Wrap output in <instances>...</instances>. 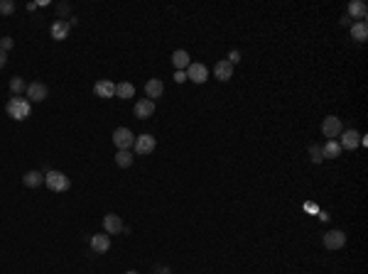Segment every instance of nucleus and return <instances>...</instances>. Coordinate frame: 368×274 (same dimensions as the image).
I'll use <instances>...</instances> for the list:
<instances>
[{
    "label": "nucleus",
    "instance_id": "5",
    "mask_svg": "<svg viewBox=\"0 0 368 274\" xmlns=\"http://www.w3.org/2000/svg\"><path fill=\"white\" fill-rule=\"evenodd\" d=\"M155 145L157 142L152 135H140V137H135V145H133V147H135V152H138L140 157H147V154L155 152Z\"/></svg>",
    "mask_w": 368,
    "mask_h": 274
},
{
    "label": "nucleus",
    "instance_id": "18",
    "mask_svg": "<svg viewBox=\"0 0 368 274\" xmlns=\"http://www.w3.org/2000/svg\"><path fill=\"white\" fill-rule=\"evenodd\" d=\"M349 15H351V17H358V20H366L368 5L363 0H354V3H349Z\"/></svg>",
    "mask_w": 368,
    "mask_h": 274
},
{
    "label": "nucleus",
    "instance_id": "2",
    "mask_svg": "<svg viewBox=\"0 0 368 274\" xmlns=\"http://www.w3.org/2000/svg\"><path fill=\"white\" fill-rule=\"evenodd\" d=\"M44 184H47V189L49 191H57V193H64L69 191L71 181L67 174H62V172H49L47 177H44Z\"/></svg>",
    "mask_w": 368,
    "mask_h": 274
},
{
    "label": "nucleus",
    "instance_id": "16",
    "mask_svg": "<svg viewBox=\"0 0 368 274\" xmlns=\"http://www.w3.org/2000/svg\"><path fill=\"white\" fill-rule=\"evenodd\" d=\"M91 250H94V252H108V250H111V237H108V235H94V237H91Z\"/></svg>",
    "mask_w": 368,
    "mask_h": 274
},
{
    "label": "nucleus",
    "instance_id": "22",
    "mask_svg": "<svg viewBox=\"0 0 368 274\" xmlns=\"http://www.w3.org/2000/svg\"><path fill=\"white\" fill-rule=\"evenodd\" d=\"M172 64H174V68H177V71H182V68H187L192 61H189V54H187L184 49H177V52L172 54Z\"/></svg>",
    "mask_w": 368,
    "mask_h": 274
},
{
    "label": "nucleus",
    "instance_id": "29",
    "mask_svg": "<svg viewBox=\"0 0 368 274\" xmlns=\"http://www.w3.org/2000/svg\"><path fill=\"white\" fill-rule=\"evenodd\" d=\"M174 81H177V83L187 81V74H184V71H174Z\"/></svg>",
    "mask_w": 368,
    "mask_h": 274
},
{
    "label": "nucleus",
    "instance_id": "17",
    "mask_svg": "<svg viewBox=\"0 0 368 274\" xmlns=\"http://www.w3.org/2000/svg\"><path fill=\"white\" fill-rule=\"evenodd\" d=\"M351 37H354L356 42H366L368 40V22L366 20H358V22L351 25Z\"/></svg>",
    "mask_w": 368,
    "mask_h": 274
},
{
    "label": "nucleus",
    "instance_id": "30",
    "mask_svg": "<svg viewBox=\"0 0 368 274\" xmlns=\"http://www.w3.org/2000/svg\"><path fill=\"white\" fill-rule=\"evenodd\" d=\"M5 64H8V54L0 49V68H5Z\"/></svg>",
    "mask_w": 368,
    "mask_h": 274
},
{
    "label": "nucleus",
    "instance_id": "26",
    "mask_svg": "<svg viewBox=\"0 0 368 274\" xmlns=\"http://www.w3.org/2000/svg\"><path fill=\"white\" fill-rule=\"evenodd\" d=\"M0 13H3V15H13L15 13V3H13V0H0Z\"/></svg>",
    "mask_w": 368,
    "mask_h": 274
},
{
    "label": "nucleus",
    "instance_id": "21",
    "mask_svg": "<svg viewBox=\"0 0 368 274\" xmlns=\"http://www.w3.org/2000/svg\"><path fill=\"white\" fill-rule=\"evenodd\" d=\"M322 154H324V159H336L341 154V145L336 140H329L324 147H322Z\"/></svg>",
    "mask_w": 368,
    "mask_h": 274
},
{
    "label": "nucleus",
    "instance_id": "15",
    "mask_svg": "<svg viewBox=\"0 0 368 274\" xmlns=\"http://www.w3.org/2000/svg\"><path fill=\"white\" fill-rule=\"evenodd\" d=\"M145 93H147L150 100H155V98H160L165 93V83L160 81V79H150V81L145 83Z\"/></svg>",
    "mask_w": 368,
    "mask_h": 274
},
{
    "label": "nucleus",
    "instance_id": "12",
    "mask_svg": "<svg viewBox=\"0 0 368 274\" xmlns=\"http://www.w3.org/2000/svg\"><path fill=\"white\" fill-rule=\"evenodd\" d=\"M69 29H71V25L67 22V20H57V22H52L49 35H52V40L62 42V40H67V37H69Z\"/></svg>",
    "mask_w": 368,
    "mask_h": 274
},
{
    "label": "nucleus",
    "instance_id": "14",
    "mask_svg": "<svg viewBox=\"0 0 368 274\" xmlns=\"http://www.w3.org/2000/svg\"><path fill=\"white\" fill-rule=\"evenodd\" d=\"M94 93L99 98H115V83L113 81H99L96 86H94Z\"/></svg>",
    "mask_w": 368,
    "mask_h": 274
},
{
    "label": "nucleus",
    "instance_id": "7",
    "mask_svg": "<svg viewBox=\"0 0 368 274\" xmlns=\"http://www.w3.org/2000/svg\"><path fill=\"white\" fill-rule=\"evenodd\" d=\"M133 113H135V118H138V120H147V118L155 113V100H150V98H142V100H138V103H135Z\"/></svg>",
    "mask_w": 368,
    "mask_h": 274
},
{
    "label": "nucleus",
    "instance_id": "6",
    "mask_svg": "<svg viewBox=\"0 0 368 274\" xmlns=\"http://www.w3.org/2000/svg\"><path fill=\"white\" fill-rule=\"evenodd\" d=\"M184 74H187V81H194V83H204L209 79V68L204 66V64H189Z\"/></svg>",
    "mask_w": 368,
    "mask_h": 274
},
{
    "label": "nucleus",
    "instance_id": "3",
    "mask_svg": "<svg viewBox=\"0 0 368 274\" xmlns=\"http://www.w3.org/2000/svg\"><path fill=\"white\" fill-rule=\"evenodd\" d=\"M344 132V125H341V118L336 115H326L324 123H322V135L329 137V140H336V137Z\"/></svg>",
    "mask_w": 368,
    "mask_h": 274
},
{
    "label": "nucleus",
    "instance_id": "9",
    "mask_svg": "<svg viewBox=\"0 0 368 274\" xmlns=\"http://www.w3.org/2000/svg\"><path fill=\"white\" fill-rule=\"evenodd\" d=\"M47 93H49V88H47L44 83H40V81L27 83V98L32 103H42L44 98H47Z\"/></svg>",
    "mask_w": 368,
    "mask_h": 274
},
{
    "label": "nucleus",
    "instance_id": "19",
    "mask_svg": "<svg viewBox=\"0 0 368 274\" xmlns=\"http://www.w3.org/2000/svg\"><path fill=\"white\" fill-rule=\"evenodd\" d=\"M115 96L120 98V100H128V98H133V96H135V86H133V83H128V81L115 83Z\"/></svg>",
    "mask_w": 368,
    "mask_h": 274
},
{
    "label": "nucleus",
    "instance_id": "31",
    "mask_svg": "<svg viewBox=\"0 0 368 274\" xmlns=\"http://www.w3.org/2000/svg\"><path fill=\"white\" fill-rule=\"evenodd\" d=\"M126 274H138V272H135V269H130V272H126Z\"/></svg>",
    "mask_w": 368,
    "mask_h": 274
},
{
    "label": "nucleus",
    "instance_id": "13",
    "mask_svg": "<svg viewBox=\"0 0 368 274\" xmlns=\"http://www.w3.org/2000/svg\"><path fill=\"white\" fill-rule=\"evenodd\" d=\"M213 76H216L219 81H228V79L233 76V64L226 61V59L216 61V66H213Z\"/></svg>",
    "mask_w": 368,
    "mask_h": 274
},
{
    "label": "nucleus",
    "instance_id": "4",
    "mask_svg": "<svg viewBox=\"0 0 368 274\" xmlns=\"http://www.w3.org/2000/svg\"><path fill=\"white\" fill-rule=\"evenodd\" d=\"M113 145L118 150L128 152L133 145H135V135H133L128 127H118V130H113Z\"/></svg>",
    "mask_w": 368,
    "mask_h": 274
},
{
    "label": "nucleus",
    "instance_id": "8",
    "mask_svg": "<svg viewBox=\"0 0 368 274\" xmlns=\"http://www.w3.org/2000/svg\"><path fill=\"white\" fill-rule=\"evenodd\" d=\"M344 245H346V235H344V230H329V233L324 235L326 250H341Z\"/></svg>",
    "mask_w": 368,
    "mask_h": 274
},
{
    "label": "nucleus",
    "instance_id": "25",
    "mask_svg": "<svg viewBox=\"0 0 368 274\" xmlns=\"http://www.w3.org/2000/svg\"><path fill=\"white\" fill-rule=\"evenodd\" d=\"M310 159L314 162V164L324 162V154H322V147H319V145H312L310 147Z\"/></svg>",
    "mask_w": 368,
    "mask_h": 274
},
{
    "label": "nucleus",
    "instance_id": "10",
    "mask_svg": "<svg viewBox=\"0 0 368 274\" xmlns=\"http://www.w3.org/2000/svg\"><path fill=\"white\" fill-rule=\"evenodd\" d=\"M341 150H356L358 145H361V132H356V130H344L341 132Z\"/></svg>",
    "mask_w": 368,
    "mask_h": 274
},
{
    "label": "nucleus",
    "instance_id": "28",
    "mask_svg": "<svg viewBox=\"0 0 368 274\" xmlns=\"http://www.w3.org/2000/svg\"><path fill=\"white\" fill-rule=\"evenodd\" d=\"M226 61H231V64H238V61H241V54L233 49V52H228V59H226Z\"/></svg>",
    "mask_w": 368,
    "mask_h": 274
},
{
    "label": "nucleus",
    "instance_id": "1",
    "mask_svg": "<svg viewBox=\"0 0 368 274\" xmlns=\"http://www.w3.org/2000/svg\"><path fill=\"white\" fill-rule=\"evenodd\" d=\"M29 110H32L29 100H27V98H20V96L10 98V100H8V106H5V113H8L13 120H27Z\"/></svg>",
    "mask_w": 368,
    "mask_h": 274
},
{
    "label": "nucleus",
    "instance_id": "27",
    "mask_svg": "<svg viewBox=\"0 0 368 274\" xmlns=\"http://www.w3.org/2000/svg\"><path fill=\"white\" fill-rule=\"evenodd\" d=\"M0 49L8 54V49H13V37H3V40H0Z\"/></svg>",
    "mask_w": 368,
    "mask_h": 274
},
{
    "label": "nucleus",
    "instance_id": "24",
    "mask_svg": "<svg viewBox=\"0 0 368 274\" xmlns=\"http://www.w3.org/2000/svg\"><path fill=\"white\" fill-rule=\"evenodd\" d=\"M10 91H13L15 96H20L22 91H27V83H25V79H20V76L10 79Z\"/></svg>",
    "mask_w": 368,
    "mask_h": 274
},
{
    "label": "nucleus",
    "instance_id": "11",
    "mask_svg": "<svg viewBox=\"0 0 368 274\" xmlns=\"http://www.w3.org/2000/svg\"><path fill=\"white\" fill-rule=\"evenodd\" d=\"M103 230H106L108 235L123 233V220H120V216H115V213H108V216L103 218Z\"/></svg>",
    "mask_w": 368,
    "mask_h": 274
},
{
    "label": "nucleus",
    "instance_id": "20",
    "mask_svg": "<svg viewBox=\"0 0 368 274\" xmlns=\"http://www.w3.org/2000/svg\"><path fill=\"white\" fill-rule=\"evenodd\" d=\"M44 181L42 172H37V169H32V172H25V177H22V184L29 186V189H35V186H40Z\"/></svg>",
    "mask_w": 368,
    "mask_h": 274
},
{
    "label": "nucleus",
    "instance_id": "23",
    "mask_svg": "<svg viewBox=\"0 0 368 274\" xmlns=\"http://www.w3.org/2000/svg\"><path fill=\"white\" fill-rule=\"evenodd\" d=\"M115 164L120 166V169H128V166L133 164V154H130V152L118 150V154H115Z\"/></svg>",
    "mask_w": 368,
    "mask_h": 274
}]
</instances>
